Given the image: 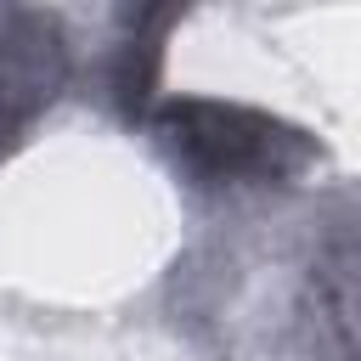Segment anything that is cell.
<instances>
[{
    "instance_id": "1",
    "label": "cell",
    "mask_w": 361,
    "mask_h": 361,
    "mask_svg": "<svg viewBox=\"0 0 361 361\" xmlns=\"http://www.w3.org/2000/svg\"><path fill=\"white\" fill-rule=\"evenodd\" d=\"M158 135L203 186L282 180L310 158V141L299 130L237 102H169L158 113Z\"/></svg>"
}]
</instances>
